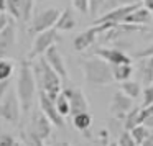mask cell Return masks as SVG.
Masks as SVG:
<instances>
[{
  "mask_svg": "<svg viewBox=\"0 0 153 146\" xmlns=\"http://www.w3.org/2000/svg\"><path fill=\"white\" fill-rule=\"evenodd\" d=\"M76 15H74L73 8H64L59 13V18H58L56 25H54V30L58 31H71L76 28Z\"/></svg>",
  "mask_w": 153,
  "mask_h": 146,
  "instance_id": "17",
  "label": "cell"
},
{
  "mask_svg": "<svg viewBox=\"0 0 153 146\" xmlns=\"http://www.w3.org/2000/svg\"><path fill=\"white\" fill-rule=\"evenodd\" d=\"M133 107H135L133 105V99H130L128 95H125L120 89L114 94L112 105H110V112H112V115L115 117L117 120L125 118V115L133 108Z\"/></svg>",
  "mask_w": 153,
  "mask_h": 146,
  "instance_id": "12",
  "label": "cell"
},
{
  "mask_svg": "<svg viewBox=\"0 0 153 146\" xmlns=\"http://www.w3.org/2000/svg\"><path fill=\"white\" fill-rule=\"evenodd\" d=\"M53 123L50 122L46 115L43 112H35L31 115V120H30V125H28V130L33 131L36 136H40L41 139H48L51 136V130H53Z\"/></svg>",
  "mask_w": 153,
  "mask_h": 146,
  "instance_id": "10",
  "label": "cell"
},
{
  "mask_svg": "<svg viewBox=\"0 0 153 146\" xmlns=\"http://www.w3.org/2000/svg\"><path fill=\"white\" fill-rule=\"evenodd\" d=\"M120 90L130 99H137L142 94V84L135 80H125V82H120Z\"/></svg>",
  "mask_w": 153,
  "mask_h": 146,
  "instance_id": "22",
  "label": "cell"
},
{
  "mask_svg": "<svg viewBox=\"0 0 153 146\" xmlns=\"http://www.w3.org/2000/svg\"><path fill=\"white\" fill-rule=\"evenodd\" d=\"M150 131H152V130H150L148 126H145V125H138V126H135L133 130H130V135L133 136V139L137 141V145L142 146L143 143L146 141V138L150 136Z\"/></svg>",
  "mask_w": 153,
  "mask_h": 146,
  "instance_id": "23",
  "label": "cell"
},
{
  "mask_svg": "<svg viewBox=\"0 0 153 146\" xmlns=\"http://www.w3.org/2000/svg\"><path fill=\"white\" fill-rule=\"evenodd\" d=\"M117 145L119 146H138L137 141L133 139V136L130 135V131H127V130L123 133H120L119 139H117Z\"/></svg>",
  "mask_w": 153,
  "mask_h": 146,
  "instance_id": "32",
  "label": "cell"
},
{
  "mask_svg": "<svg viewBox=\"0 0 153 146\" xmlns=\"http://www.w3.org/2000/svg\"><path fill=\"white\" fill-rule=\"evenodd\" d=\"M53 146H73V145H71V143H68V141H56Z\"/></svg>",
  "mask_w": 153,
  "mask_h": 146,
  "instance_id": "42",
  "label": "cell"
},
{
  "mask_svg": "<svg viewBox=\"0 0 153 146\" xmlns=\"http://www.w3.org/2000/svg\"><path fill=\"white\" fill-rule=\"evenodd\" d=\"M89 2H91V12H89V15L96 17V15L104 8V5H105L107 0H89Z\"/></svg>",
  "mask_w": 153,
  "mask_h": 146,
  "instance_id": "34",
  "label": "cell"
},
{
  "mask_svg": "<svg viewBox=\"0 0 153 146\" xmlns=\"http://www.w3.org/2000/svg\"><path fill=\"white\" fill-rule=\"evenodd\" d=\"M142 146H153V130H152V131H150V136H148V138H146V141L143 143Z\"/></svg>",
  "mask_w": 153,
  "mask_h": 146,
  "instance_id": "40",
  "label": "cell"
},
{
  "mask_svg": "<svg viewBox=\"0 0 153 146\" xmlns=\"http://www.w3.org/2000/svg\"><path fill=\"white\" fill-rule=\"evenodd\" d=\"M33 4L35 0H22V20L28 21L33 12Z\"/></svg>",
  "mask_w": 153,
  "mask_h": 146,
  "instance_id": "29",
  "label": "cell"
},
{
  "mask_svg": "<svg viewBox=\"0 0 153 146\" xmlns=\"http://www.w3.org/2000/svg\"><path fill=\"white\" fill-rule=\"evenodd\" d=\"M0 146H18V143L12 135L2 133V135H0Z\"/></svg>",
  "mask_w": 153,
  "mask_h": 146,
  "instance_id": "35",
  "label": "cell"
},
{
  "mask_svg": "<svg viewBox=\"0 0 153 146\" xmlns=\"http://www.w3.org/2000/svg\"><path fill=\"white\" fill-rule=\"evenodd\" d=\"M142 125L153 130V105L142 107Z\"/></svg>",
  "mask_w": 153,
  "mask_h": 146,
  "instance_id": "28",
  "label": "cell"
},
{
  "mask_svg": "<svg viewBox=\"0 0 153 146\" xmlns=\"http://www.w3.org/2000/svg\"><path fill=\"white\" fill-rule=\"evenodd\" d=\"M10 17L8 15H5V13H0V31H4L5 28L8 27V23H10Z\"/></svg>",
  "mask_w": 153,
  "mask_h": 146,
  "instance_id": "38",
  "label": "cell"
},
{
  "mask_svg": "<svg viewBox=\"0 0 153 146\" xmlns=\"http://www.w3.org/2000/svg\"><path fill=\"white\" fill-rule=\"evenodd\" d=\"M63 94L69 99L71 117L77 115V113L89 112V102H87V99H86V94H84L79 87H64Z\"/></svg>",
  "mask_w": 153,
  "mask_h": 146,
  "instance_id": "8",
  "label": "cell"
},
{
  "mask_svg": "<svg viewBox=\"0 0 153 146\" xmlns=\"http://www.w3.org/2000/svg\"><path fill=\"white\" fill-rule=\"evenodd\" d=\"M15 43H17V27H15V21H10L4 31H0V59L10 56Z\"/></svg>",
  "mask_w": 153,
  "mask_h": 146,
  "instance_id": "13",
  "label": "cell"
},
{
  "mask_svg": "<svg viewBox=\"0 0 153 146\" xmlns=\"http://www.w3.org/2000/svg\"><path fill=\"white\" fill-rule=\"evenodd\" d=\"M138 2L140 0H107L104 8H105V12H109V10L120 7V5H132V4H138Z\"/></svg>",
  "mask_w": 153,
  "mask_h": 146,
  "instance_id": "30",
  "label": "cell"
},
{
  "mask_svg": "<svg viewBox=\"0 0 153 146\" xmlns=\"http://www.w3.org/2000/svg\"><path fill=\"white\" fill-rule=\"evenodd\" d=\"M123 123H125L127 131H130V130H133L135 126L142 125V107H133V108L125 115Z\"/></svg>",
  "mask_w": 153,
  "mask_h": 146,
  "instance_id": "20",
  "label": "cell"
},
{
  "mask_svg": "<svg viewBox=\"0 0 153 146\" xmlns=\"http://www.w3.org/2000/svg\"><path fill=\"white\" fill-rule=\"evenodd\" d=\"M148 105H153V84H150V86L145 87V90H143L142 107H148Z\"/></svg>",
  "mask_w": 153,
  "mask_h": 146,
  "instance_id": "33",
  "label": "cell"
},
{
  "mask_svg": "<svg viewBox=\"0 0 153 146\" xmlns=\"http://www.w3.org/2000/svg\"><path fill=\"white\" fill-rule=\"evenodd\" d=\"M8 90H10V80H2L0 82V100L7 95Z\"/></svg>",
  "mask_w": 153,
  "mask_h": 146,
  "instance_id": "37",
  "label": "cell"
},
{
  "mask_svg": "<svg viewBox=\"0 0 153 146\" xmlns=\"http://www.w3.org/2000/svg\"><path fill=\"white\" fill-rule=\"evenodd\" d=\"M81 67L84 72V79L89 86L94 87H104L114 82V74H112V66L107 61L100 59L97 56L86 58L81 61Z\"/></svg>",
  "mask_w": 153,
  "mask_h": 146,
  "instance_id": "3",
  "label": "cell"
},
{
  "mask_svg": "<svg viewBox=\"0 0 153 146\" xmlns=\"http://www.w3.org/2000/svg\"><path fill=\"white\" fill-rule=\"evenodd\" d=\"M138 72L142 76V84L145 87L153 84V58H142L140 59Z\"/></svg>",
  "mask_w": 153,
  "mask_h": 146,
  "instance_id": "18",
  "label": "cell"
},
{
  "mask_svg": "<svg viewBox=\"0 0 153 146\" xmlns=\"http://www.w3.org/2000/svg\"><path fill=\"white\" fill-rule=\"evenodd\" d=\"M54 103H56V108H58V112H59V115H63V117L71 115V103H69V99H68V97L63 94V90H61V94L56 97V99H54Z\"/></svg>",
  "mask_w": 153,
  "mask_h": 146,
  "instance_id": "24",
  "label": "cell"
},
{
  "mask_svg": "<svg viewBox=\"0 0 153 146\" xmlns=\"http://www.w3.org/2000/svg\"><path fill=\"white\" fill-rule=\"evenodd\" d=\"M45 59L50 63V66L53 67L54 71L58 72V76L61 77L63 80L68 79V67H66V63H64V58L61 54V51L58 49V46H51L50 49L45 53Z\"/></svg>",
  "mask_w": 153,
  "mask_h": 146,
  "instance_id": "14",
  "label": "cell"
},
{
  "mask_svg": "<svg viewBox=\"0 0 153 146\" xmlns=\"http://www.w3.org/2000/svg\"><path fill=\"white\" fill-rule=\"evenodd\" d=\"M13 63L8 59H0V82L2 80H10L13 76Z\"/></svg>",
  "mask_w": 153,
  "mask_h": 146,
  "instance_id": "25",
  "label": "cell"
},
{
  "mask_svg": "<svg viewBox=\"0 0 153 146\" xmlns=\"http://www.w3.org/2000/svg\"><path fill=\"white\" fill-rule=\"evenodd\" d=\"M94 56L107 61L110 66H117V64H132V58L127 53H123L122 49H119V48H97V49L94 51Z\"/></svg>",
  "mask_w": 153,
  "mask_h": 146,
  "instance_id": "11",
  "label": "cell"
},
{
  "mask_svg": "<svg viewBox=\"0 0 153 146\" xmlns=\"http://www.w3.org/2000/svg\"><path fill=\"white\" fill-rule=\"evenodd\" d=\"M135 56L138 58V59H142V58H153V44L148 48H145V49H142V51H138Z\"/></svg>",
  "mask_w": 153,
  "mask_h": 146,
  "instance_id": "36",
  "label": "cell"
},
{
  "mask_svg": "<svg viewBox=\"0 0 153 146\" xmlns=\"http://www.w3.org/2000/svg\"><path fill=\"white\" fill-rule=\"evenodd\" d=\"M58 41H59V35H58V30H54V28H51L48 31H43V33H38L33 41V46H31L30 53H28V58L35 59V58L45 56V53L51 46H54Z\"/></svg>",
  "mask_w": 153,
  "mask_h": 146,
  "instance_id": "5",
  "label": "cell"
},
{
  "mask_svg": "<svg viewBox=\"0 0 153 146\" xmlns=\"http://www.w3.org/2000/svg\"><path fill=\"white\" fill-rule=\"evenodd\" d=\"M31 66H33L35 77H36V82H38V90L45 92L50 99L54 100L63 90V87H61V80L63 79L50 66V63L45 59V56L38 58V61Z\"/></svg>",
  "mask_w": 153,
  "mask_h": 146,
  "instance_id": "2",
  "label": "cell"
},
{
  "mask_svg": "<svg viewBox=\"0 0 153 146\" xmlns=\"http://www.w3.org/2000/svg\"><path fill=\"white\" fill-rule=\"evenodd\" d=\"M97 40H99V33H97L96 27H91L89 30L82 31V33H79L76 38H74L73 46H74V49H76L77 53H82V51L92 48Z\"/></svg>",
  "mask_w": 153,
  "mask_h": 146,
  "instance_id": "15",
  "label": "cell"
},
{
  "mask_svg": "<svg viewBox=\"0 0 153 146\" xmlns=\"http://www.w3.org/2000/svg\"><path fill=\"white\" fill-rule=\"evenodd\" d=\"M7 12L12 18L22 20V0H7Z\"/></svg>",
  "mask_w": 153,
  "mask_h": 146,
  "instance_id": "27",
  "label": "cell"
},
{
  "mask_svg": "<svg viewBox=\"0 0 153 146\" xmlns=\"http://www.w3.org/2000/svg\"><path fill=\"white\" fill-rule=\"evenodd\" d=\"M112 74H114V80H117V82L130 80V77L133 74V66L132 64H117V66H112Z\"/></svg>",
  "mask_w": 153,
  "mask_h": 146,
  "instance_id": "19",
  "label": "cell"
},
{
  "mask_svg": "<svg viewBox=\"0 0 153 146\" xmlns=\"http://www.w3.org/2000/svg\"><path fill=\"white\" fill-rule=\"evenodd\" d=\"M15 90H17V95L22 103V112L28 113L31 110V107H33L36 90H38V82H36L35 71L30 61H22L20 66H18Z\"/></svg>",
  "mask_w": 153,
  "mask_h": 146,
  "instance_id": "1",
  "label": "cell"
},
{
  "mask_svg": "<svg viewBox=\"0 0 153 146\" xmlns=\"http://www.w3.org/2000/svg\"><path fill=\"white\" fill-rule=\"evenodd\" d=\"M7 12V0H0V13Z\"/></svg>",
  "mask_w": 153,
  "mask_h": 146,
  "instance_id": "41",
  "label": "cell"
},
{
  "mask_svg": "<svg viewBox=\"0 0 153 146\" xmlns=\"http://www.w3.org/2000/svg\"><path fill=\"white\" fill-rule=\"evenodd\" d=\"M73 125L76 130L82 133H87L92 125V117L89 115V112H84V113H77V115L73 117Z\"/></svg>",
  "mask_w": 153,
  "mask_h": 146,
  "instance_id": "21",
  "label": "cell"
},
{
  "mask_svg": "<svg viewBox=\"0 0 153 146\" xmlns=\"http://www.w3.org/2000/svg\"><path fill=\"white\" fill-rule=\"evenodd\" d=\"M73 8L82 15H89L91 12V2L89 0H73Z\"/></svg>",
  "mask_w": 153,
  "mask_h": 146,
  "instance_id": "31",
  "label": "cell"
},
{
  "mask_svg": "<svg viewBox=\"0 0 153 146\" xmlns=\"http://www.w3.org/2000/svg\"><path fill=\"white\" fill-rule=\"evenodd\" d=\"M59 13L61 12L54 7L40 12V13L33 18V21H31L30 33L38 35V33H43V31H48V30H51V28H54L58 18H59Z\"/></svg>",
  "mask_w": 153,
  "mask_h": 146,
  "instance_id": "6",
  "label": "cell"
},
{
  "mask_svg": "<svg viewBox=\"0 0 153 146\" xmlns=\"http://www.w3.org/2000/svg\"><path fill=\"white\" fill-rule=\"evenodd\" d=\"M22 117V103L17 95V90H8L7 95L0 100V118L17 125Z\"/></svg>",
  "mask_w": 153,
  "mask_h": 146,
  "instance_id": "4",
  "label": "cell"
},
{
  "mask_svg": "<svg viewBox=\"0 0 153 146\" xmlns=\"http://www.w3.org/2000/svg\"><path fill=\"white\" fill-rule=\"evenodd\" d=\"M36 2H45V0H36Z\"/></svg>",
  "mask_w": 153,
  "mask_h": 146,
  "instance_id": "44",
  "label": "cell"
},
{
  "mask_svg": "<svg viewBox=\"0 0 153 146\" xmlns=\"http://www.w3.org/2000/svg\"><path fill=\"white\" fill-rule=\"evenodd\" d=\"M109 146H119V145H117V143H110Z\"/></svg>",
  "mask_w": 153,
  "mask_h": 146,
  "instance_id": "43",
  "label": "cell"
},
{
  "mask_svg": "<svg viewBox=\"0 0 153 146\" xmlns=\"http://www.w3.org/2000/svg\"><path fill=\"white\" fill-rule=\"evenodd\" d=\"M153 21V12H150L148 8H145L143 5H140L137 10H133L128 17L125 18L123 23L127 25H137V27H146Z\"/></svg>",
  "mask_w": 153,
  "mask_h": 146,
  "instance_id": "16",
  "label": "cell"
},
{
  "mask_svg": "<svg viewBox=\"0 0 153 146\" xmlns=\"http://www.w3.org/2000/svg\"><path fill=\"white\" fill-rule=\"evenodd\" d=\"M38 102H40V110L50 118V122L53 123L54 126H58V128H64V117L59 115L54 100L50 99L45 92H40V90H38Z\"/></svg>",
  "mask_w": 153,
  "mask_h": 146,
  "instance_id": "9",
  "label": "cell"
},
{
  "mask_svg": "<svg viewBox=\"0 0 153 146\" xmlns=\"http://www.w3.org/2000/svg\"><path fill=\"white\" fill-rule=\"evenodd\" d=\"M142 5V2L138 4H132V5H120V7L114 8V10H109V12H104L99 18L94 20L92 25H102V23H114V25H120L125 21V18L132 13L133 10Z\"/></svg>",
  "mask_w": 153,
  "mask_h": 146,
  "instance_id": "7",
  "label": "cell"
},
{
  "mask_svg": "<svg viewBox=\"0 0 153 146\" xmlns=\"http://www.w3.org/2000/svg\"><path fill=\"white\" fill-rule=\"evenodd\" d=\"M142 2V5L145 8H148L150 12H153V0H140Z\"/></svg>",
  "mask_w": 153,
  "mask_h": 146,
  "instance_id": "39",
  "label": "cell"
},
{
  "mask_svg": "<svg viewBox=\"0 0 153 146\" xmlns=\"http://www.w3.org/2000/svg\"><path fill=\"white\" fill-rule=\"evenodd\" d=\"M22 138H23V141H25L27 146H45V139H41L40 136H36L33 131H30L28 128L22 133Z\"/></svg>",
  "mask_w": 153,
  "mask_h": 146,
  "instance_id": "26",
  "label": "cell"
}]
</instances>
